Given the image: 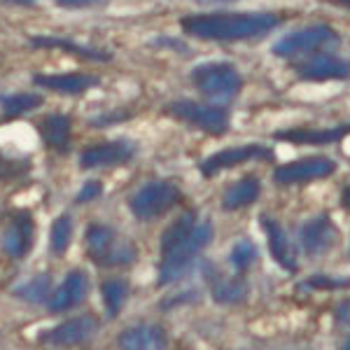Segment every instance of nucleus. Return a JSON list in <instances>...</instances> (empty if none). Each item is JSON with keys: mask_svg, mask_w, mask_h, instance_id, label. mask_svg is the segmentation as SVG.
I'll list each match as a JSON object with an SVG mask.
<instances>
[{"mask_svg": "<svg viewBox=\"0 0 350 350\" xmlns=\"http://www.w3.org/2000/svg\"><path fill=\"white\" fill-rule=\"evenodd\" d=\"M341 203H343V208H350V185H348V187H346V189H343Z\"/></svg>", "mask_w": 350, "mask_h": 350, "instance_id": "c9c22d12", "label": "nucleus"}, {"mask_svg": "<svg viewBox=\"0 0 350 350\" xmlns=\"http://www.w3.org/2000/svg\"><path fill=\"white\" fill-rule=\"evenodd\" d=\"M89 295V275L82 269H75L64 278V283L56 287V292L47 299V310L54 315L66 313V310L75 308L77 304L84 301Z\"/></svg>", "mask_w": 350, "mask_h": 350, "instance_id": "2eb2a0df", "label": "nucleus"}, {"mask_svg": "<svg viewBox=\"0 0 350 350\" xmlns=\"http://www.w3.org/2000/svg\"><path fill=\"white\" fill-rule=\"evenodd\" d=\"M338 325H346L350 327V299H343V301H338V306L334 310Z\"/></svg>", "mask_w": 350, "mask_h": 350, "instance_id": "473e14b6", "label": "nucleus"}, {"mask_svg": "<svg viewBox=\"0 0 350 350\" xmlns=\"http://www.w3.org/2000/svg\"><path fill=\"white\" fill-rule=\"evenodd\" d=\"M183 194H180L178 185L168 183V180H152V183L143 185L131 196V213L140 222H150V219L161 217L173 206H178Z\"/></svg>", "mask_w": 350, "mask_h": 350, "instance_id": "39448f33", "label": "nucleus"}, {"mask_svg": "<svg viewBox=\"0 0 350 350\" xmlns=\"http://www.w3.org/2000/svg\"><path fill=\"white\" fill-rule=\"evenodd\" d=\"M70 241H72V217L64 213L54 219L52 224V231H49V252L56 257H64L70 247Z\"/></svg>", "mask_w": 350, "mask_h": 350, "instance_id": "a878e982", "label": "nucleus"}, {"mask_svg": "<svg viewBox=\"0 0 350 350\" xmlns=\"http://www.w3.org/2000/svg\"><path fill=\"white\" fill-rule=\"evenodd\" d=\"M336 173V161L327 159V157H306V159L290 161L285 166L275 168L273 180L278 185H304L315 183V180H325Z\"/></svg>", "mask_w": 350, "mask_h": 350, "instance_id": "1a4fd4ad", "label": "nucleus"}, {"mask_svg": "<svg viewBox=\"0 0 350 350\" xmlns=\"http://www.w3.org/2000/svg\"><path fill=\"white\" fill-rule=\"evenodd\" d=\"M135 154V145L131 140H108V143H96L82 150L80 166L84 171L94 168H112L120 163L131 161Z\"/></svg>", "mask_w": 350, "mask_h": 350, "instance_id": "f8f14e48", "label": "nucleus"}, {"mask_svg": "<svg viewBox=\"0 0 350 350\" xmlns=\"http://www.w3.org/2000/svg\"><path fill=\"white\" fill-rule=\"evenodd\" d=\"M269 161L273 159V152L264 145H241V148H227V150H219L215 154H211L206 161H201L199 171L206 175V178H213L215 173L224 171V168H234L241 166V163L247 161Z\"/></svg>", "mask_w": 350, "mask_h": 350, "instance_id": "ddd939ff", "label": "nucleus"}, {"mask_svg": "<svg viewBox=\"0 0 350 350\" xmlns=\"http://www.w3.org/2000/svg\"><path fill=\"white\" fill-rule=\"evenodd\" d=\"M44 98L40 94H8L0 96V108H3L5 120H14V117L28 115V112L42 108Z\"/></svg>", "mask_w": 350, "mask_h": 350, "instance_id": "b1692460", "label": "nucleus"}, {"mask_svg": "<svg viewBox=\"0 0 350 350\" xmlns=\"http://www.w3.org/2000/svg\"><path fill=\"white\" fill-rule=\"evenodd\" d=\"M40 135L49 150H56L59 154H66L70 150L72 122L68 115H49L40 124Z\"/></svg>", "mask_w": 350, "mask_h": 350, "instance_id": "412c9836", "label": "nucleus"}, {"mask_svg": "<svg viewBox=\"0 0 350 350\" xmlns=\"http://www.w3.org/2000/svg\"><path fill=\"white\" fill-rule=\"evenodd\" d=\"M3 3L19 5V8H33V5H36V0H3Z\"/></svg>", "mask_w": 350, "mask_h": 350, "instance_id": "f704fd0d", "label": "nucleus"}, {"mask_svg": "<svg viewBox=\"0 0 350 350\" xmlns=\"http://www.w3.org/2000/svg\"><path fill=\"white\" fill-rule=\"evenodd\" d=\"M33 84L56 94L77 96L94 89L98 84V77L84 75V72H56V75H42V72H38V75H33Z\"/></svg>", "mask_w": 350, "mask_h": 350, "instance_id": "f3484780", "label": "nucleus"}, {"mask_svg": "<svg viewBox=\"0 0 350 350\" xmlns=\"http://www.w3.org/2000/svg\"><path fill=\"white\" fill-rule=\"evenodd\" d=\"M166 112L180 122H187L199 131H206L211 135H219L229 129V115L219 105L196 103V100L178 98L166 105Z\"/></svg>", "mask_w": 350, "mask_h": 350, "instance_id": "0eeeda50", "label": "nucleus"}, {"mask_svg": "<svg viewBox=\"0 0 350 350\" xmlns=\"http://www.w3.org/2000/svg\"><path fill=\"white\" fill-rule=\"evenodd\" d=\"M100 295H103V306L108 318H117L124 308V301L129 297V283L122 278H110L100 285Z\"/></svg>", "mask_w": 350, "mask_h": 350, "instance_id": "393cba45", "label": "nucleus"}, {"mask_svg": "<svg viewBox=\"0 0 350 350\" xmlns=\"http://www.w3.org/2000/svg\"><path fill=\"white\" fill-rule=\"evenodd\" d=\"M84 247H87V257L100 269L129 267L138 257L133 243L122 239L115 229L105 224H89L84 231Z\"/></svg>", "mask_w": 350, "mask_h": 350, "instance_id": "7ed1b4c3", "label": "nucleus"}, {"mask_svg": "<svg viewBox=\"0 0 350 350\" xmlns=\"http://www.w3.org/2000/svg\"><path fill=\"white\" fill-rule=\"evenodd\" d=\"M262 229H264V234H267L271 257L278 262V267H283L285 271L295 273V271L299 269L297 250L290 243V236H287V231L283 229V224L271 215H262Z\"/></svg>", "mask_w": 350, "mask_h": 350, "instance_id": "dca6fc26", "label": "nucleus"}, {"mask_svg": "<svg viewBox=\"0 0 350 350\" xmlns=\"http://www.w3.org/2000/svg\"><path fill=\"white\" fill-rule=\"evenodd\" d=\"M280 24V16L271 12H211L189 14L180 19L185 33L213 42H239L262 38Z\"/></svg>", "mask_w": 350, "mask_h": 350, "instance_id": "f03ea898", "label": "nucleus"}, {"mask_svg": "<svg viewBox=\"0 0 350 350\" xmlns=\"http://www.w3.org/2000/svg\"><path fill=\"white\" fill-rule=\"evenodd\" d=\"M338 44V33L334 28L325 26V24H315V26H306L299 28V31L287 33L285 38H280L278 42L271 47V52L280 59H295V56H304V54H315L320 49L334 47Z\"/></svg>", "mask_w": 350, "mask_h": 350, "instance_id": "423d86ee", "label": "nucleus"}, {"mask_svg": "<svg viewBox=\"0 0 350 350\" xmlns=\"http://www.w3.org/2000/svg\"><path fill=\"white\" fill-rule=\"evenodd\" d=\"M334 3L343 5V8H348V10H350V0H334Z\"/></svg>", "mask_w": 350, "mask_h": 350, "instance_id": "e433bc0d", "label": "nucleus"}, {"mask_svg": "<svg viewBox=\"0 0 350 350\" xmlns=\"http://www.w3.org/2000/svg\"><path fill=\"white\" fill-rule=\"evenodd\" d=\"M33 243H36V219L28 211H16L10 217L8 227L3 231V245L5 255L12 259H24L31 252Z\"/></svg>", "mask_w": 350, "mask_h": 350, "instance_id": "9d476101", "label": "nucleus"}, {"mask_svg": "<svg viewBox=\"0 0 350 350\" xmlns=\"http://www.w3.org/2000/svg\"><path fill=\"white\" fill-rule=\"evenodd\" d=\"M295 72L304 82H329L350 77V61L332 54H313L306 61L295 64Z\"/></svg>", "mask_w": 350, "mask_h": 350, "instance_id": "4468645a", "label": "nucleus"}, {"mask_svg": "<svg viewBox=\"0 0 350 350\" xmlns=\"http://www.w3.org/2000/svg\"><path fill=\"white\" fill-rule=\"evenodd\" d=\"M28 42H31V47H36V49H61V52L82 56V59H94V61H108L110 59V54L98 52V49H92V47H84V44L75 42V40H66V38L31 36L28 38Z\"/></svg>", "mask_w": 350, "mask_h": 350, "instance_id": "5701e85b", "label": "nucleus"}, {"mask_svg": "<svg viewBox=\"0 0 350 350\" xmlns=\"http://www.w3.org/2000/svg\"><path fill=\"white\" fill-rule=\"evenodd\" d=\"M124 120H129V112H124V110H117V112H110V115H98V117H94L92 122V126L96 129H103V126H112V124H117V122H124Z\"/></svg>", "mask_w": 350, "mask_h": 350, "instance_id": "2f4dec72", "label": "nucleus"}, {"mask_svg": "<svg viewBox=\"0 0 350 350\" xmlns=\"http://www.w3.org/2000/svg\"><path fill=\"white\" fill-rule=\"evenodd\" d=\"M346 135H350V124H343V126L336 129H292V131L273 133V138L295 145H329L343 140Z\"/></svg>", "mask_w": 350, "mask_h": 350, "instance_id": "aec40b11", "label": "nucleus"}, {"mask_svg": "<svg viewBox=\"0 0 350 350\" xmlns=\"http://www.w3.org/2000/svg\"><path fill=\"white\" fill-rule=\"evenodd\" d=\"M117 346L129 350H152V348H166V332L159 325L140 323L120 332L117 336Z\"/></svg>", "mask_w": 350, "mask_h": 350, "instance_id": "a211bd4d", "label": "nucleus"}, {"mask_svg": "<svg viewBox=\"0 0 350 350\" xmlns=\"http://www.w3.org/2000/svg\"><path fill=\"white\" fill-rule=\"evenodd\" d=\"M189 80L206 98L215 103H229L236 98V94L243 87V77L231 64L224 61H213V64H201L189 72Z\"/></svg>", "mask_w": 350, "mask_h": 350, "instance_id": "20e7f679", "label": "nucleus"}, {"mask_svg": "<svg viewBox=\"0 0 350 350\" xmlns=\"http://www.w3.org/2000/svg\"><path fill=\"white\" fill-rule=\"evenodd\" d=\"M306 287H313V290H343V287H350V278H327V275H313L308 278Z\"/></svg>", "mask_w": 350, "mask_h": 350, "instance_id": "c85d7f7f", "label": "nucleus"}, {"mask_svg": "<svg viewBox=\"0 0 350 350\" xmlns=\"http://www.w3.org/2000/svg\"><path fill=\"white\" fill-rule=\"evenodd\" d=\"M259 259V252L255 247V243L243 239V241H236L234 247H231L229 252V262L231 267H234L236 271H247Z\"/></svg>", "mask_w": 350, "mask_h": 350, "instance_id": "cd10ccee", "label": "nucleus"}, {"mask_svg": "<svg viewBox=\"0 0 350 350\" xmlns=\"http://www.w3.org/2000/svg\"><path fill=\"white\" fill-rule=\"evenodd\" d=\"M343 348H350V338H348V341H346V343H343Z\"/></svg>", "mask_w": 350, "mask_h": 350, "instance_id": "4c0bfd02", "label": "nucleus"}, {"mask_svg": "<svg viewBox=\"0 0 350 350\" xmlns=\"http://www.w3.org/2000/svg\"><path fill=\"white\" fill-rule=\"evenodd\" d=\"M211 219L199 222L194 213H183L180 217H175L168 224V229H163L159 239V285H168L183 273H187L191 262L201 255V250L211 243Z\"/></svg>", "mask_w": 350, "mask_h": 350, "instance_id": "f257e3e1", "label": "nucleus"}, {"mask_svg": "<svg viewBox=\"0 0 350 350\" xmlns=\"http://www.w3.org/2000/svg\"><path fill=\"white\" fill-rule=\"evenodd\" d=\"M28 163L26 161H12V159H5L0 154V180H12L19 178L21 173H26Z\"/></svg>", "mask_w": 350, "mask_h": 350, "instance_id": "c756f323", "label": "nucleus"}, {"mask_svg": "<svg viewBox=\"0 0 350 350\" xmlns=\"http://www.w3.org/2000/svg\"><path fill=\"white\" fill-rule=\"evenodd\" d=\"M56 5L61 8H72V10H80V8H92V5H98L100 0H54Z\"/></svg>", "mask_w": 350, "mask_h": 350, "instance_id": "72a5a7b5", "label": "nucleus"}, {"mask_svg": "<svg viewBox=\"0 0 350 350\" xmlns=\"http://www.w3.org/2000/svg\"><path fill=\"white\" fill-rule=\"evenodd\" d=\"M206 280L211 287V295L217 304H241L247 299V283L239 275L219 273L217 269H206Z\"/></svg>", "mask_w": 350, "mask_h": 350, "instance_id": "6ab92c4d", "label": "nucleus"}, {"mask_svg": "<svg viewBox=\"0 0 350 350\" xmlns=\"http://www.w3.org/2000/svg\"><path fill=\"white\" fill-rule=\"evenodd\" d=\"M100 191H103V183H100V180H89V183L82 185L80 194H77V203H89V201L98 199Z\"/></svg>", "mask_w": 350, "mask_h": 350, "instance_id": "7c9ffc66", "label": "nucleus"}, {"mask_svg": "<svg viewBox=\"0 0 350 350\" xmlns=\"http://www.w3.org/2000/svg\"><path fill=\"white\" fill-rule=\"evenodd\" d=\"M338 241V227L329 215H315L304 222L299 231V245L308 257H320L329 252Z\"/></svg>", "mask_w": 350, "mask_h": 350, "instance_id": "9b49d317", "label": "nucleus"}, {"mask_svg": "<svg viewBox=\"0 0 350 350\" xmlns=\"http://www.w3.org/2000/svg\"><path fill=\"white\" fill-rule=\"evenodd\" d=\"M49 290H52V278L49 275H38L14 290V297L24 299L28 304H47Z\"/></svg>", "mask_w": 350, "mask_h": 350, "instance_id": "bb28decb", "label": "nucleus"}, {"mask_svg": "<svg viewBox=\"0 0 350 350\" xmlns=\"http://www.w3.org/2000/svg\"><path fill=\"white\" fill-rule=\"evenodd\" d=\"M259 191H262V185H259L257 178H252V175L241 178L239 183L229 185L227 191H224L222 196L224 211H241V208L252 206L259 199Z\"/></svg>", "mask_w": 350, "mask_h": 350, "instance_id": "4be33fe9", "label": "nucleus"}, {"mask_svg": "<svg viewBox=\"0 0 350 350\" xmlns=\"http://www.w3.org/2000/svg\"><path fill=\"white\" fill-rule=\"evenodd\" d=\"M100 323L98 318L92 313L77 315V318H70L66 323L56 325L54 329H47L38 336V341L44 343V346H84V343H92L94 336L98 334Z\"/></svg>", "mask_w": 350, "mask_h": 350, "instance_id": "6e6552de", "label": "nucleus"}]
</instances>
